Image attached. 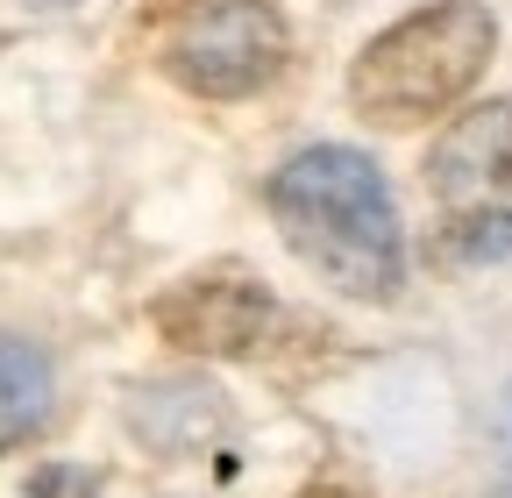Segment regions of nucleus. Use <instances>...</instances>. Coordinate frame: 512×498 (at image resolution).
Listing matches in <instances>:
<instances>
[{
    "instance_id": "nucleus-4",
    "label": "nucleus",
    "mask_w": 512,
    "mask_h": 498,
    "mask_svg": "<svg viewBox=\"0 0 512 498\" xmlns=\"http://www.w3.org/2000/svg\"><path fill=\"white\" fill-rule=\"evenodd\" d=\"M285 65V22L271 0H185L164 29V72L200 100H242Z\"/></svg>"
},
{
    "instance_id": "nucleus-7",
    "label": "nucleus",
    "mask_w": 512,
    "mask_h": 498,
    "mask_svg": "<svg viewBox=\"0 0 512 498\" xmlns=\"http://www.w3.org/2000/svg\"><path fill=\"white\" fill-rule=\"evenodd\" d=\"M50 399H57V370L36 342H0V449L29 442V434L50 420Z\"/></svg>"
},
{
    "instance_id": "nucleus-12",
    "label": "nucleus",
    "mask_w": 512,
    "mask_h": 498,
    "mask_svg": "<svg viewBox=\"0 0 512 498\" xmlns=\"http://www.w3.org/2000/svg\"><path fill=\"white\" fill-rule=\"evenodd\" d=\"M498 498H512V491H498Z\"/></svg>"
},
{
    "instance_id": "nucleus-5",
    "label": "nucleus",
    "mask_w": 512,
    "mask_h": 498,
    "mask_svg": "<svg viewBox=\"0 0 512 498\" xmlns=\"http://www.w3.org/2000/svg\"><path fill=\"white\" fill-rule=\"evenodd\" d=\"M150 321L164 342H178L192 356H249L271 335L278 306L249 271H207V278H185L178 292H164L150 306Z\"/></svg>"
},
{
    "instance_id": "nucleus-2",
    "label": "nucleus",
    "mask_w": 512,
    "mask_h": 498,
    "mask_svg": "<svg viewBox=\"0 0 512 498\" xmlns=\"http://www.w3.org/2000/svg\"><path fill=\"white\" fill-rule=\"evenodd\" d=\"M491 43H498V22L484 0H434L356 57L349 100L377 129H413L427 114H448L477 86V72L491 65Z\"/></svg>"
},
{
    "instance_id": "nucleus-6",
    "label": "nucleus",
    "mask_w": 512,
    "mask_h": 498,
    "mask_svg": "<svg viewBox=\"0 0 512 498\" xmlns=\"http://www.w3.org/2000/svg\"><path fill=\"white\" fill-rule=\"evenodd\" d=\"M228 427V406L214 385H150L136 399V434L157 449V456H192V449H207L214 434Z\"/></svg>"
},
{
    "instance_id": "nucleus-1",
    "label": "nucleus",
    "mask_w": 512,
    "mask_h": 498,
    "mask_svg": "<svg viewBox=\"0 0 512 498\" xmlns=\"http://www.w3.org/2000/svg\"><path fill=\"white\" fill-rule=\"evenodd\" d=\"M271 214L285 242L349 299H392L406 278L399 214L384 193V171L363 150L313 143L271 178Z\"/></svg>"
},
{
    "instance_id": "nucleus-11",
    "label": "nucleus",
    "mask_w": 512,
    "mask_h": 498,
    "mask_svg": "<svg viewBox=\"0 0 512 498\" xmlns=\"http://www.w3.org/2000/svg\"><path fill=\"white\" fill-rule=\"evenodd\" d=\"M505 434H512V392H505Z\"/></svg>"
},
{
    "instance_id": "nucleus-9",
    "label": "nucleus",
    "mask_w": 512,
    "mask_h": 498,
    "mask_svg": "<svg viewBox=\"0 0 512 498\" xmlns=\"http://www.w3.org/2000/svg\"><path fill=\"white\" fill-rule=\"evenodd\" d=\"M299 498H363V491H349V484H313V491H299Z\"/></svg>"
},
{
    "instance_id": "nucleus-8",
    "label": "nucleus",
    "mask_w": 512,
    "mask_h": 498,
    "mask_svg": "<svg viewBox=\"0 0 512 498\" xmlns=\"http://www.w3.org/2000/svg\"><path fill=\"white\" fill-rule=\"evenodd\" d=\"M22 498H100V484H93V470H79V463H43V470L22 484Z\"/></svg>"
},
{
    "instance_id": "nucleus-3",
    "label": "nucleus",
    "mask_w": 512,
    "mask_h": 498,
    "mask_svg": "<svg viewBox=\"0 0 512 498\" xmlns=\"http://www.w3.org/2000/svg\"><path fill=\"white\" fill-rule=\"evenodd\" d=\"M427 185L441 207V242L463 264H491L512 249V107H470L427 150Z\"/></svg>"
},
{
    "instance_id": "nucleus-10",
    "label": "nucleus",
    "mask_w": 512,
    "mask_h": 498,
    "mask_svg": "<svg viewBox=\"0 0 512 498\" xmlns=\"http://www.w3.org/2000/svg\"><path fill=\"white\" fill-rule=\"evenodd\" d=\"M29 8H72V0H29Z\"/></svg>"
}]
</instances>
